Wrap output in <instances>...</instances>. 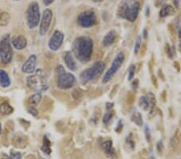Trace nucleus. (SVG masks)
Returning <instances> with one entry per match:
<instances>
[{"label": "nucleus", "instance_id": "nucleus-1", "mask_svg": "<svg viewBox=\"0 0 181 159\" xmlns=\"http://www.w3.org/2000/svg\"><path fill=\"white\" fill-rule=\"evenodd\" d=\"M94 52V40L89 36H80L74 40L73 54L74 57L82 64H87L92 58Z\"/></svg>", "mask_w": 181, "mask_h": 159}, {"label": "nucleus", "instance_id": "nucleus-2", "mask_svg": "<svg viewBox=\"0 0 181 159\" xmlns=\"http://www.w3.org/2000/svg\"><path fill=\"white\" fill-rule=\"evenodd\" d=\"M140 11V3L137 0H123L118 7L117 15L121 19L133 23Z\"/></svg>", "mask_w": 181, "mask_h": 159}, {"label": "nucleus", "instance_id": "nucleus-3", "mask_svg": "<svg viewBox=\"0 0 181 159\" xmlns=\"http://www.w3.org/2000/svg\"><path fill=\"white\" fill-rule=\"evenodd\" d=\"M105 64L102 61H96L89 68L85 69L80 74V81L83 85L99 78L105 70Z\"/></svg>", "mask_w": 181, "mask_h": 159}, {"label": "nucleus", "instance_id": "nucleus-4", "mask_svg": "<svg viewBox=\"0 0 181 159\" xmlns=\"http://www.w3.org/2000/svg\"><path fill=\"white\" fill-rule=\"evenodd\" d=\"M26 81L27 85L30 89L37 93L46 91L48 88L47 79L45 77L44 72L41 69L37 70L35 73L27 76Z\"/></svg>", "mask_w": 181, "mask_h": 159}, {"label": "nucleus", "instance_id": "nucleus-5", "mask_svg": "<svg viewBox=\"0 0 181 159\" xmlns=\"http://www.w3.org/2000/svg\"><path fill=\"white\" fill-rule=\"evenodd\" d=\"M27 24L30 29H35L40 22V6L37 2H32L26 11Z\"/></svg>", "mask_w": 181, "mask_h": 159}, {"label": "nucleus", "instance_id": "nucleus-6", "mask_svg": "<svg viewBox=\"0 0 181 159\" xmlns=\"http://www.w3.org/2000/svg\"><path fill=\"white\" fill-rule=\"evenodd\" d=\"M13 50L10 35L6 34L0 40V60L4 64H8L12 60Z\"/></svg>", "mask_w": 181, "mask_h": 159}, {"label": "nucleus", "instance_id": "nucleus-7", "mask_svg": "<svg viewBox=\"0 0 181 159\" xmlns=\"http://www.w3.org/2000/svg\"><path fill=\"white\" fill-rule=\"evenodd\" d=\"M125 60V55L123 52H120L118 53L116 56L114 57V60L112 62L110 68L107 70L105 75L103 76L102 84H107L109 81H110L112 78L114 77L115 74L118 72V70L121 68L123 62Z\"/></svg>", "mask_w": 181, "mask_h": 159}, {"label": "nucleus", "instance_id": "nucleus-8", "mask_svg": "<svg viewBox=\"0 0 181 159\" xmlns=\"http://www.w3.org/2000/svg\"><path fill=\"white\" fill-rule=\"evenodd\" d=\"M76 23L83 28H89L97 23V18L94 11H85L77 16Z\"/></svg>", "mask_w": 181, "mask_h": 159}, {"label": "nucleus", "instance_id": "nucleus-9", "mask_svg": "<svg viewBox=\"0 0 181 159\" xmlns=\"http://www.w3.org/2000/svg\"><path fill=\"white\" fill-rule=\"evenodd\" d=\"M76 83V77L70 72H64L58 74L56 78V86L63 90L69 89Z\"/></svg>", "mask_w": 181, "mask_h": 159}, {"label": "nucleus", "instance_id": "nucleus-10", "mask_svg": "<svg viewBox=\"0 0 181 159\" xmlns=\"http://www.w3.org/2000/svg\"><path fill=\"white\" fill-rule=\"evenodd\" d=\"M53 13L51 9H45L41 17L40 22V29H39V33L41 36H44L47 34V32L49 30L50 25L53 20Z\"/></svg>", "mask_w": 181, "mask_h": 159}, {"label": "nucleus", "instance_id": "nucleus-11", "mask_svg": "<svg viewBox=\"0 0 181 159\" xmlns=\"http://www.w3.org/2000/svg\"><path fill=\"white\" fill-rule=\"evenodd\" d=\"M138 105L144 111L150 110V113H152L155 107V96L152 93L141 96L138 101Z\"/></svg>", "mask_w": 181, "mask_h": 159}, {"label": "nucleus", "instance_id": "nucleus-12", "mask_svg": "<svg viewBox=\"0 0 181 159\" xmlns=\"http://www.w3.org/2000/svg\"><path fill=\"white\" fill-rule=\"evenodd\" d=\"M64 39V34L61 31L56 30L48 41V47L50 48V50H52L53 52L58 51L63 44Z\"/></svg>", "mask_w": 181, "mask_h": 159}, {"label": "nucleus", "instance_id": "nucleus-13", "mask_svg": "<svg viewBox=\"0 0 181 159\" xmlns=\"http://www.w3.org/2000/svg\"><path fill=\"white\" fill-rule=\"evenodd\" d=\"M37 64V57L35 55H31L29 57L27 58L24 64L22 66V72L24 73H27V74H32L35 71Z\"/></svg>", "mask_w": 181, "mask_h": 159}, {"label": "nucleus", "instance_id": "nucleus-14", "mask_svg": "<svg viewBox=\"0 0 181 159\" xmlns=\"http://www.w3.org/2000/svg\"><path fill=\"white\" fill-rule=\"evenodd\" d=\"M11 43L13 47H15L16 50H23L27 45V39L24 35H15L11 40Z\"/></svg>", "mask_w": 181, "mask_h": 159}, {"label": "nucleus", "instance_id": "nucleus-15", "mask_svg": "<svg viewBox=\"0 0 181 159\" xmlns=\"http://www.w3.org/2000/svg\"><path fill=\"white\" fill-rule=\"evenodd\" d=\"M63 59H64V64H65V65L69 69L71 70V71H76V64L72 52H69V51L64 52Z\"/></svg>", "mask_w": 181, "mask_h": 159}, {"label": "nucleus", "instance_id": "nucleus-16", "mask_svg": "<svg viewBox=\"0 0 181 159\" xmlns=\"http://www.w3.org/2000/svg\"><path fill=\"white\" fill-rule=\"evenodd\" d=\"M117 37V33L114 30H110V32L106 33V35L104 36L102 40V45L105 47H108L111 46L115 41V39Z\"/></svg>", "mask_w": 181, "mask_h": 159}, {"label": "nucleus", "instance_id": "nucleus-17", "mask_svg": "<svg viewBox=\"0 0 181 159\" xmlns=\"http://www.w3.org/2000/svg\"><path fill=\"white\" fill-rule=\"evenodd\" d=\"M102 149L104 152L106 153V155H108L109 157L114 158L116 156V152H115L114 146H113V142L111 140H108V141L103 142Z\"/></svg>", "mask_w": 181, "mask_h": 159}, {"label": "nucleus", "instance_id": "nucleus-18", "mask_svg": "<svg viewBox=\"0 0 181 159\" xmlns=\"http://www.w3.org/2000/svg\"><path fill=\"white\" fill-rule=\"evenodd\" d=\"M27 138L22 134H16L13 137V145L16 148H24L27 146Z\"/></svg>", "mask_w": 181, "mask_h": 159}, {"label": "nucleus", "instance_id": "nucleus-19", "mask_svg": "<svg viewBox=\"0 0 181 159\" xmlns=\"http://www.w3.org/2000/svg\"><path fill=\"white\" fill-rule=\"evenodd\" d=\"M181 140V133L180 130H176L175 133L173 134L172 137L170 140V148L171 150H175L176 148L178 147L179 144Z\"/></svg>", "mask_w": 181, "mask_h": 159}, {"label": "nucleus", "instance_id": "nucleus-20", "mask_svg": "<svg viewBox=\"0 0 181 159\" xmlns=\"http://www.w3.org/2000/svg\"><path fill=\"white\" fill-rule=\"evenodd\" d=\"M11 85V78L6 71L0 69V86L2 88H8Z\"/></svg>", "mask_w": 181, "mask_h": 159}, {"label": "nucleus", "instance_id": "nucleus-21", "mask_svg": "<svg viewBox=\"0 0 181 159\" xmlns=\"http://www.w3.org/2000/svg\"><path fill=\"white\" fill-rule=\"evenodd\" d=\"M175 13L174 7L171 5H165L159 12V16L161 18H166L168 16H172Z\"/></svg>", "mask_w": 181, "mask_h": 159}, {"label": "nucleus", "instance_id": "nucleus-22", "mask_svg": "<svg viewBox=\"0 0 181 159\" xmlns=\"http://www.w3.org/2000/svg\"><path fill=\"white\" fill-rule=\"evenodd\" d=\"M14 112V109L8 102L4 101L2 104H0V113L3 115L7 116L12 114Z\"/></svg>", "mask_w": 181, "mask_h": 159}, {"label": "nucleus", "instance_id": "nucleus-23", "mask_svg": "<svg viewBox=\"0 0 181 159\" xmlns=\"http://www.w3.org/2000/svg\"><path fill=\"white\" fill-rule=\"evenodd\" d=\"M41 99H42V95H41L40 93H36L35 94H33L31 96H29V98L27 100V102L28 104L31 105V106H36L40 104Z\"/></svg>", "mask_w": 181, "mask_h": 159}, {"label": "nucleus", "instance_id": "nucleus-24", "mask_svg": "<svg viewBox=\"0 0 181 159\" xmlns=\"http://www.w3.org/2000/svg\"><path fill=\"white\" fill-rule=\"evenodd\" d=\"M11 20V16L8 12H0V26L5 27L8 25Z\"/></svg>", "mask_w": 181, "mask_h": 159}, {"label": "nucleus", "instance_id": "nucleus-25", "mask_svg": "<svg viewBox=\"0 0 181 159\" xmlns=\"http://www.w3.org/2000/svg\"><path fill=\"white\" fill-rule=\"evenodd\" d=\"M131 121L138 126H142L143 124V117L138 111H134L131 115Z\"/></svg>", "mask_w": 181, "mask_h": 159}, {"label": "nucleus", "instance_id": "nucleus-26", "mask_svg": "<svg viewBox=\"0 0 181 159\" xmlns=\"http://www.w3.org/2000/svg\"><path fill=\"white\" fill-rule=\"evenodd\" d=\"M51 142L49 141V139L47 137H44V140H43V145L41 147V150L43 151L44 153H46L48 155H49L52 150H51Z\"/></svg>", "mask_w": 181, "mask_h": 159}, {"label": "nucleus", "instance_id": "nucleus-27", "mask_svg": "<svg viewBox=\"0 0 181 159\" xmlns=\"http://www.w3.org/2000/svg\"><path fill=\"white\" fill-rule=\"evenodd\" d=\"M114 113L111 109H108V111L104 114L102 118V122L104 124H108V122L111 120V118L113 117Z\"/></svg>", "mask_w": 181, "mask_h": 159}, {"label": "nucleus", "instance_id": "nucleus-28", "mask_svg": "<svg viewBox=\"0 0 181 159\" xmlns=\"http://www.w3.org/2000/svg\"><path fill=\"white\" fill-rule=\"evenodd\" d=\"M141 44H142V36L140 35H138L136 38L135 40V44H134V54H138V52L139 51L141 47Z\"/></svg>", "mask_w": 181, "mask_h": 159}, {"label": "nucleus", "instance_id": "nucleus-29", "mask_svg": "<svg viewBox=\"0 0 181 159\" xmlns=\"http://www.w3.org/2000/svg\"><path fill=\"white\" fill-rule=\"evenodd\" d=\"M135 71H136V66L134 64H132L129 68L128 71V80L131 81L132 79L134 78V75H135Z\"/></svg>", "mask_w": 181, "mask_h": 159}, {"label": "nucleus", "instance_id": "nucleus-30", "mask_svg": "<svg viewBox=\"0 0 181 159\" xmlns=\"http://www.w3.org/2000/svg\"><path fill=\"white\" fill-rule=\"evenodd\" d=\"M27 112L33 117H37L38 116V111L34 106H29L27 108Z\"/></svg>", "mask_w": 181, "mask_h": 159}, {"label": "nucleus", "instance_id": "nucleus-31", "mask_svg": "<svg viewBox=\"0 0 181 159\" xmlns=\"http://www.w3.org/2000/svg\"><path fill=\"white\" fill-rule=\"evenodd\" d=\"M11 158H12V159H20L21 153L19 152L12 151L11 152Z\"/></svg>", "mask_w": 181, "mask_h": 159}, {"label": "nucleus", "instance_id": "nucleus-32", "mask_svg": "<svg viewBox=\"0 0 181 159\" xmlns=\"http://www.w3.org/2000/svg\"><path fill=\"white\" fill-rule=\"evenodd\" d=\"M65 72V69H64V68L62 65H58V66L56 67V75H58V74H61V73H63V72Z\"/></svg>", "mask_w": 181, "mask_h": 159}, {"label": "nucleus", "instance_id": "nucleus-33", "mask_svg": "<svg viewBox=\"0 0 181 159\" xmlns=\"http://www.w3.org/2000/svg\"><path fill=\"white\" fill-rule=\"evenodd\" d=\"M166 49H167V53L168 56H169L170 58H172L173 53H172V48H171V47H170V45L168 44V43L167 44Z\"/></svg>", "mask_w": 181, "mask_h": 159}, {"label": "nucleus", "instance_id": "nucleus-34", "mask_svg": "<svg viewBox=\"0 0 181 159\" xmlns=\"http://www.w3.org/2000/svg\"><path fill=\"white\" fill-rule=\"evenodd\" d=\"M145 133H146V137L147 141L150 142V141H151V133H150L149 128H148L147 125H146V127H145Z\"/></svg>", "mask_w": 181, "mask_h": 159}, {"label": "nucleus", "instance_id": "nucleus-35", "mask_svg": "<svg viewBox=\"0 0 181 159\" xmlns=\"http://www.w3.org/2000/svg\"><path fill=\"white\" fill-rule=\"evenodd\" d=\"M138 84H139V82H138V79H135L133 82H132V86H133V88H134V89H138Z\"/></svg>", "mask_w": 181, "mask_h": 159}, {"label": "nucleus", "instance_id": "nucleus-36", "mask_svg": "<svg viewBox=\"0 0 181 159\" xmlns=\"http://www.w3.org/2000/svg\"><path fill=\"white\" fill-rule=\"evenodd\" d=\"M123 128V122H122V121H119V122H118V124L117 128L115 129V131H117V132H120V131L122 130Z\"/></svg>", "mask_w": 181, "mask_h": 159}, {"label": "nucleus", "instance_id": "nucleus-37", "mask_svg": "<svg viewBox=\"0 0 181 159\" xmlns=\"http://www.w3.org/2000/svg\"><path fill=\"white\" fill-rule=\"evenodd\" d=\"M55 0H43V3L45 6H49L54 2Z\"/></svg>", "mask_w": 181, "mask_h": 159}, {"label": "nucleus", "instance_id": "nucleus-38", "mask_svg": "<svg viewBox=\"0 0 181 159\" xmlns=\"http://www.w3.org/2000/svg\"><path fill=\"white\" fill-rule=\"evenodd\" d=\"M173 3H174V5H175V6L177 8L179 6V3H180V0H173Z\"/></svg>", "mask_w": 181, "mask_h": 159}, {"label": "nucleus", "instance_id": "nucleus-39", "mask_svg": "<svg viewBox=\"0 0 181 159\" xmlns=\"http://www.w3.org/2000/svg\"><path fill=\"white\" fill-rule=\"evenodd\" d=\"M143 37H144V39H146V38H147V31H146V29H145V30L143 31Z\"/></svg>", "mask_w": 181, "mask_h": 159}, {"label": "nucleus", "instance_id": "nucleus-40", "mask_svg": "<svg viewBox=\"0 0 181 159\" xmlns=\"http://www.w3.org/2000/svg\"><path fill=\"white\" fill-rule=\"evenodd\" d=\"M166 0H157V5H161L165 2Z\"/></svg>", "mask_w": 181, "mask_h": 159}, {"label": "nucleus", "instance_id": "nucleus-41", "mask_svg": "<svg viewBox=\"0 0 181 159\" xmlns=\"http://www.w3.org/2000/svg\"><path fill=\"white\" fill-rule=\"evenodd\" d=\"M102 1L103 0H93V2H94V3H101Z\"/></svg>", "mask_w": 181, "mask_h": 159}, {"label": "nucleus", "instance_id": "nucleus-42", "mask_svg": "<svg viewBox=\"0 0 181 159\" xmlns=\"http://www.w3.org/2000/svg\"><path fill=\"white\" fill-rule=\"evenodd\" d=\"M179 36L181 38V27L180 28V31H179Z\"/></svg>", "mask_w": 181, "mask_h": 159}, {"label": "nucleus", "instance_id": "nucleus-43", "mask_svg": "<svg viewBox=\"0 0 181 159\" xmlns=\"http://www.w3.org/2000/svg\"><path fill=\"white\" fill-rule=\"evenodd\" d=\"M69 0H62V2H63V3H68V2H69Z\"/></svg>", "mask_w": 181, "mask_h": 159}, {"label": "nucleus", "instance_id": "nucleus-44", "mask_svg": "<svg viewBox=\"0 0 181 159\" xmlns=\"http://www.w3.org/2000/svg\"><path fill=\"white\" fill-rule=\"evenodd\" d=\"M179 47H180V51L181 52V41L180 43V44H179Z\"/></svg>", "mask_w": 181, "mask_h": 159}, {"label": "nucleus", "instance_id": "nucleus-45", "mask_svg": "<svg viewBox=\"0 0 181 159\" xmlns=\"http://www.w3.org/2000/svg\"><path fill=\"white\" fill-rule=\"evenodd\" d=\"M1 132H2V127H1V123H0V134H1Z\"/></svg>", "mask_w": 181, "mask_h": 159}, {"label": "nucleus", "instance_id": "nucleus-46", "mask_svg": "<svg viewBox=\"0 0 181 159\" xmlns=\"http://www.w3.org/2000/svg\"><path fill=\"white\" fill-rule=\"evenodd\" d=\"M15 1H19V0H15Z\"/></svg>", "mask_w": 181, "mask_h": 159}]
</instances>
